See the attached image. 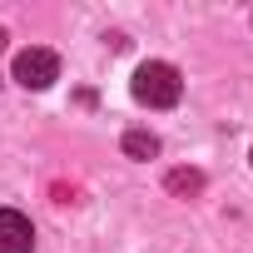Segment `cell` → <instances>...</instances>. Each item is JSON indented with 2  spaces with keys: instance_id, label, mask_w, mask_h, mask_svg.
I'll list each match as a JSON object with an SVG mask.
<instances>
[{
  "instance_id": "1",
  "label": "cell",
  "mask_w": 253,
  "mask_h": 253,
  "mask_svg": "<svg viewBox=\"0 0 253 253\" xmlns=\"http://www.w3.org/2000/svg\"><path fill=\"white\" fill-rule=\"evenodd\" d=\"M179 94H184V80H179L174 65H164V60H144V65L134 70V99H139V104H149V109H169V104H179Z\"/></svg>"
},
{
  "instance_id": "2",
  "label": "cell",
  "mask_w": 253,
  "mask_h": 253,
  "mask_svg": "<svg viewBox=\"0 0 253 253\" xmlns=\"http://www.w3.org/2000/svg\"><path fill=\"white\" fill-rule=\"evenodd\" d=\"M15 80H20L25 89H50V84L60 80V55H55V50H40V45L20 50V55H15Z\"/></svg>"
},
{
  "instance_id": "3",
  "label": "cell",
  "mask_w": 253,
  "mask_h": 253,
  "mask_svg": "<svg viewBox=\"0 0 253 253\" xmlns=\"http://www.w3.org/2000/svg\"><path fill=\"white\" fill-rule=\"evenodd\" d=\"M35 248V228L20 209H0V253H30Z\"/></svg>"
},
{
  "instance_id": "4",
  "label": "cell",
  "mask_w": 253,
  "mask_h": 253,
  "mask_svg": "<svg viewBox=\"0 0 253 253\" xmlns=\"http://www.w3.org/2000/svg\"><path fill=\"white\" fill-rule=\"evenodd\" d=\"M124 154H129V159H154L159 154V139L144 134V129H129V134H124Z\"/></svg>"
},
{
  "instance_id": "5",
  "label": "cell",
  "mask_w": 253,
  "mask_h": 253,
  "mask_svg": "<svg viewBox=\"0 0 253 253\" xmlns=\"http://www.w3.org/2000/svg\"><path fill=\"white\" fill-rule=\"evenodd\" d=\"M164 184H169V194L189 199V194H199V189H204V174H199V169H174V174H169Z\"/></svg>"
},
{
  "instance_id": "6",
  "label": "cell",
  "mask_w": 253,
  "mask_h": 253,
  "mask_svg": "<svg viewBox=\"0 0 253 253\" xmlns=\"http://www.w3.org/2000/svg\"><path fill=\"white\" fill-rule=\"evenodd\" d=\"M0 50H5V30H0Z\"/></svg>"
}]
</instances>
